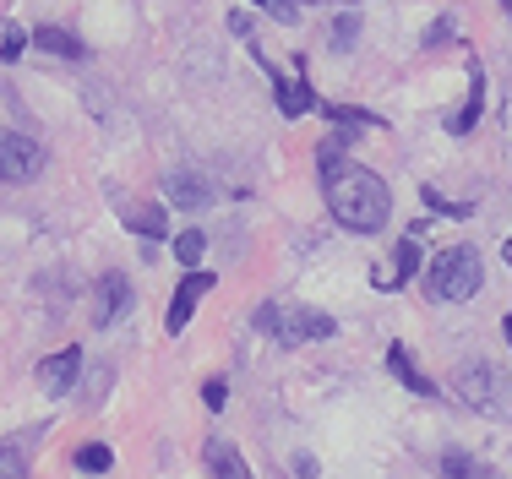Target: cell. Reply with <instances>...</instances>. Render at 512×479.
Wrapping results in <instances>:
<instances>
[{
    "label": "cell",
    "mask_w": 512,
    "mask_h": 479,
    "mask_svg": "<svg viewBox=\"0 0 512 479\" xmlns=\"http://www.w3.org/2000/svg\"><path fill=\"white\" fill-rule=\"evenodd\" d=\"M387 365H393V376H398V382H409V392H420V398H442L431 376H420V371H414V360L404 354V343H393V349H387Z\"/></svg>",
    "instance_id": "cell-10"
},
{
    "label": "cell",
    "mask_w": 512,
    "mask_h": 479,
    "mask_svg": "<svg viewBox=\"0 0 512 479\" xmlns=\"http://www.w3.org/2000/svg\"><path fill=\"white\" fill-rule=\"evenodd\" d=\"M44 169V147L22 131H0V180H33Z\"/></svg>",
    "instance_id": "cell-5"
},
{
    "label": "cell",
    "mask_w": 512,
    "mask_h": 479,
    "mask_svg": "<svg viewBox=\"0 0 512 479\" xmlns=\"http://www.w3.org/2000/svg\"><path fill=\"white\" fill-rule=\"evenodd\" d=\"M311 104H316V93H311V82H306V77H295V82H278V109H284L289 120H295V115H306Z\"/></svg>",
    "instance_id": "cell-12"
},
{
    "label": "cell",
    "mask_w": 512,
    "mask_h": 479,
    "mask_svg": "<svg viewBox=\"0 0 512 479\" xmlns=\"http://www.w3.org/2000/svg\"><path fill=\"white\" fill-rule=\"evenodd\" d=\"M0 474H22V452L17 447H0Z\"/></svg>",
    "instance_id": "cell-25"
},
{
    "label": "cell",
    "mask_w": 512,
    "mask_h": 479,
    "mask_svg": "<svg viewBox=\"0 0 512 479\" xmlns=\"http://www.w3.org/2000/svg\"><path fill=\"white\" fill-rule=\"evenodd\" d=\"M453 392L469 403V409H480V414H512L507 382L491 371V365H463V371L453 376Z\"/></svg>",
    "instance_id": "cell-4"
},
{
    "label": "cell",
    "mask_w": 512,
    "mask_h": 479,
    "mask_svg": "<svg viewBox=\"0 0 512 479\" xmlns=\"http://www.w3.org/2000/svg\"><path fill=\"white\" fill-rule=\"evenodd\" d=\"M393 262H398L393 273H382V278H376L382 289H387V284H398V278H409L414 267H420V245H414V240H404V245H398V256H393Z\"/></svg>",
    "instance_id": "cell-15"
},
{
    "label": "cell",
    "mask_w": 512,
    "mask_h": 479,
    "mask_svg": "<svg viewBox=\"0 0 512 479\" xmlns=\"http://www.w3.org/2000/svg\"><path fill=\"white\" fill-rule=\"evenodd\" d=\"M502 333H507V343H512V316H507V322H502Z\"/></svg>",
    "instance_id": "cell-27"
},
{
    "label": "cell",
    "mask_w": 512,
    "mask_h": 479,
    "mask_svg": "<svg viewBox=\"0 0 512 479\" xmlns=\"http://www.w3.org/2000/svg\"><path fill=\"white\" fill-rule=\"evenodd\" d=\"M256 327H267V333H278V343H306V338H327L333 333V316L322 311H306V305H267L262 316H256Z\"/></svg>",
    "instance_id": "cell-3"
},
{
    "label": "cell",
    "mask_w": 512,
    "mask_h": 479,
    "mask_svg": "<svg viewBox=\"0 0 512 479\" xmlns=\"http://www.w3.org/2000/svg\"><path fill=\"white\" fill-rule=\"evenodd\" d=\"M322 191H327V207H333L338 224H344V229H360V235L382 229L387 213H393V196H387L382 175L349 164V158H344V142H327V147H322Z\"/></svg>",
    "instance_id": "cell-1"
},
{
    "label": "cell",
    "mask_w": 512,
    "mask_h": 479,
    "mask_svg": "<svg viewBox=\"0 0 512 479\" xmlns=\"http://www.w3.org/2000/svg\"><path fill=\"white\" fill-rule=\"evenodd\" d=\"M207 289H213V273H186V284L175 289V305H169V316H164L169 333H186L191 311H197V300H202Z\"/></svg>",
    "instance_id": "cell-6"
},
{
    "label": "cell",
    "mask_w": 512,
    "mask_h": 479,
    "mask_svg": "<svg viewBox=\"0 0 512 479\" xmlns=\"http://www.w3.org/2000/svg\"><path fill=\"white\" fill-rule=\"evenodd\" d=\"M207 469L218 479H246V458H240L229 441H207Z\"/></svg>",
    "instance_id": "cell-11"
},
{
    "label": "cell",
    "mask_w": 512,
    "mask_h": 479,
    "mask_svg": "<svg viewBox=\"0 0 512 479\" xmlns=\"http://www.w3.org/2000/svg\"><path fill=\"white\" fill-rule=\"evenodd\" d=\"M322 115L333 120V126H382L376 115H365V109H344V104H322Z\"/></svg>",
    "instance_id": "cell-17"
},
{
    "label": "cell",
    "mask_w": 512,
    "mask_h": 479,
    "mask_svg": "<svg viewBox=\"0 0 512 479\" xmlns=\"http://www.w3.org/2000/svg\"><path fill=\"white\" fill-rule=\"evenodd\" d=\"M480 109H485V93H480V77H474V88H469V104L453 115V131H469L474 120H480Z\"/></svg>",
    "instance_id": "cell-18"
},
{
    "label": "cell",
    "mask_w": 512,
    "mask_h": 479,
    "mask_svg": "<svg viewBox=\"0 0 512 479\" xmlns=\"http://www.w3.org/2000/svg\"><path fill=\"white\" fill-rule=\"evenodd\" d=\"M28 44H33V39L17 28V22H6V17H0V60H17Z\"/></svg>",
    "instance_id": "cell-16"
},
{
    "label": "cell",
    "mask_w": 512,
    "mask_h": 479,
    "mask_svg": "<svg viewBox=\"0 0 512 479\" xmlns=\"http://www.w3.org/2000/svg\"><path fill=\"white\" fill-rule=\"evenodd\" d=\"M202 251H207V240H202V229H186V235H180L175 240V256H180V262H202Z\"/></svg>",
    "instance_id": "cell-20"
},
{
    "label": "cell",
    "mask_w": 512,
    "mask_h": 479,
    "mask_svg": "<svg viewBox=\"0 0 512 479\" xmlns=\"http://www.w3.org/2000/svg\"><path fill=\"white\" fill-rule=\"evenodd\" d=\"M425 284H431V294L447 300V305L469 300V294L480 289V251H474V245H447L442 256H431Z\"/></svg>",
    "instance_id": "cell-2"
},
{
    "label": "cell",
    "mask_w": 512,
    "mask_h": 479,
    "mask_svg": "<svg viewBox=\"0 0 512 479\" xmlns=\"http://www.w3.org/2000/svg\"><path fill=\"white\" fill-rule=\"evenodd\" d=\"M109 463H115V452H109V447H99V441H93V447H82V452H77V469H88V474H104Z\"/></svg>",
    "instance_id": "cell-19"
},
{
    "label": "cell",
    "mask_w": 512,
    "mask_h": 479,
    "mask_svg": "<svg viewBox=\"0 0 512 479\" xmlns=\"http://www.w3.org/2000/svg\"><path fill=\"white\" fill-rule=\"evenodd\" d=\"M502 256H507V262H512V245H507V251H502Z\"/></svg>",
    "instance_id": "cell-28"
},
{
    "label": "cell",
    "mask_w": 512,
    "mask_h": 479,
    "mask_svg": "<svg viewBox=\"0 0 512 479\" xmlns=\"http://www.w3.org/2000/svg\"><path fill=\"white\" fill-rule=\"evenodd\" d=\"M355 39H360V17H338V28H333V44H338V49H349Z\"/></svg>",
    "instance_id": "cell-21"
},
{
    "label": "cell",
    "mask_w": 512,
    "mask_h": 479,
    "mask_svg": "<svg viewBox=\"0 0 512 479\" xmlns=\"http://www.w3.org/2000/svg\"><path fill=\"white\" fill-rule=\"evenodd\" d=\"M447 33H453V22H447V17H442V22H436V28H431V33H425V44H442V39H447Z\"/></svg>",
    "instance_id": "cell-26"
},
{
    "label": "cell",
    "mask_w": 512,
    "mask_h": 479,
    "mask_svg": "<svg viewBox=\"0 0 512 479\" xmlns=\"http://www.w3.org/2000/svg\"><path fill=\"white\" fill-rule=\"evenodd\" d=\"M425 202H431L436 213H469V202H447V196L436 191V186H425Z\"/></svg>",
    "instance_id": "cell-22"
},
{
    "label": "cell",
    "mask_w": 512,
    "mask_h": 479,
    "mask_svg": "<svg viewBox=\"0 0 512 479\" xmlns=\"http://www.w3.org/2000/svg\"><path fill=\"white\" fill-rule=\"evenodd\" d=\"M33 44L50 49V55H66V60H82V55H88V49L77 44V33H66V28H39V33H33Z\"/></svg>",
    "instance_id": "cell-13"
},
{
    "label": "cell",
    "mask_w": 512,
    "mask_h": 479,
    "mask_svg": "<svg viewBox=\"0 0 512 479\" xmlns=\"http://www.w3.org/2000/svg\"><path fill=\"white\" fill-rule=\"evenodd\" d=\"M164 186H169V202H180V207H207L213 202V186H207L202 175H164Z\"/></svg>",
    "instance_id": "cell-9"
},
{
    "label": "cell",
    "mask_w": 512,
    "mask_h": 479,
    "mask_svg": "<svg viewBox=\"0 0 512 479\" xmlns=\"http://www.w3.org/2000/svg\"><path fill=\"white\" fill-rule=\"evenodd\" d=\"M251 6H262L267 17H278V22H295V6H284V0H251Z\"/></svg>",
    "instance_id": "cell-23"
},
{
    "label": "cell",
    "mask_w": 512,
    "mask_h": 479,
    "mask_svg": "<svg viewBox=\"0 0 512 479\" xmlns=\"http://www.w3.org/2000/svg\"><path fill=\"white\" fill-rule=\"evenodd\" d=\"M77 371H82V349H60V354H50V360L39 365V387L60 398V392L77 387Z\"/></svg>",
    "instance_id": "cell-7"
},
{
    "label": "cell",
    "mask_w": 512,
    "mask_h": 479,
    "mask_svg": "<svg viewBox=\"0 0 512 479\" xmlns=\"http://www.w3.org/2000/svg\"><path fill=\"white\" fill-rule=\"evenodd\" d=\"M126 305H131V284L120 273H104V284H99V305H93V322L109 327V322H120L126 316Z\"/></svg>",
    "instance_id": "cell-8"
},
{
    "label": "cell",
    "mask_w": 512,
    "mask_h": 479,
    "mask_svg": "<svg viewBox=\"0 0 512 479\" xmlns=\"http://www.w3.org/2000/svg\"><path fill=\"white\" fill-rule=\"evenodd\" d=\"M507 11H512V0H507Z\"/></svg>",
    "instance_id": "cell-29"
},
{
    "label": "cell",
    "mask_w": 512,
    "mask_h": 479,
    "mask_svg": "<svg viewBox=\"0 0 512 479\" xmlns=\"http://www.w3.org/2000/svg\"><path fill=\"white\" fill-rule=\"evenodd\" d=\"M202 398H207V409H224V403H229V387H224V382H207Z\"/></svg>",
    "instance_id": "cell-24"
},
{
    "label": "cell",
    "mask_w": 512,
    "mask_h": 479,
    "mask_svg": "<svg viewBox=\"0 0 512 479\" xmlns=\"http://www.w3.org/2000/svg\"><path fill=\"white\" fill-rule=\"evenodd\" d=\"M126 229H137V235H169V218H164V207H126Z\"/></svg>",
    "instance_id": "cell-14"
}]
</instances>
